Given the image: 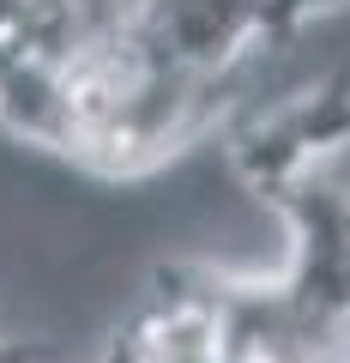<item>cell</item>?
<instances>
[{"label": "cell", "instance_id": "7a4b0ae2", "mask_svg": "<svg viewBox=\"0 0 350 363\" xmlns=\"http://www.w3.org/2000/svg\"><path fill=\"white\" fill-rule=\"evenodd\" d=\"M0 363H49V351L42 345H6L0 339Z\"/></svg>", "mask_w": 350, "mask_h": 363}, {"label": "cell", "instance_id": "6da1fadb", "mask_svg": "<svg viewBox=\"0 0 350 363\" xmlns=\"http://www.w3.org/2000/svg\"><path fill=\"white\" fill-rule=\"evenodd\" d=\"M350 140V85H326L308 97H290L284 109L259 116L254 128L235 133V169L254 182L259 194H272L284 182L308 176L314 157Z\"/></svg>", "mask_w": 350, "mask_h": 363}]
</instances>
